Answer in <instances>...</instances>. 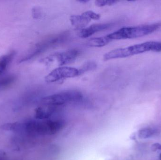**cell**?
I'll return each instance as SVG.
<instances>
[{
    "mask_svg": "<svg viewBox=\"0 0 161 160\" xmlns=\"http://www.w3.org/2000/svg\"><path fill=\"white\" fill-rule=\"evenodd\" d=\"M148 51L161 52V41H148L125 48L115 49L104 54L103 59L105 61H108L125 58Z\"/></svg>",
    "mask_w": 161,
    "mask_h": 160,
    "instance_id": "obj_1",
    "label": "cell"
},
{
    "mask_svg": "<svg viewBox=\"0 0 161 160\" xmlns=\"http://www.w3.org/2000/svg\"><path fill=\"white\" fill-rule=\"evenodd\" d=\"M160 27V23H152L133 27H123L107 36L111 41L137 38L152 34Z\"/></svg>",
    "mask_w": 161,
    "mask_h": 160,
    "instance_id": "obj_2",
    "label": "cell"
},
{
    "mask_svg": "<svg viewBox=\"0 0 161 160\" xmlns=\"http://www.w3.org/2000/svg\"><path fill=\"white\" fill-rule=\"evenodd\" d=\"M63 125L61 120L45 119L29 121L26 127L28 131L36 134L52 135L58 132Z\"/></svg>",
    "mask_w": 161,
    "mask_h": 160,
    "instance_id": "obj_3",
    "label": "cell"
},
{
    "mask_svg": "<svg viewBox=\"0 0 161 160\" xmlns=\"http://www.w3.org/2000/svg\"><path fill=\"white\" fill-rule=\"evenodd\" d=\"M82 98L81 93L77 90L64 91L45 97L43 104L58 107L66 103L80 101Z\"/></svg>",
    "mask_w": 161,
    "mask_h": 160,
    "instance_id": "obj_4",
    "label": "cell"
},
{
    "mask_svg": "<svg viewBox=\"0 0 161 160\" xmlns=\"http://www.w3.org/2000/svg\"><path fill=\"white\" fill-rule=\"evenodd\" d=\"M63 40H64L63 37L61 35H59L58 36L46 39L37 43L19 59V63H24L31 60L38 55L44 50L46 49L47 48L59 44L62 42Z\"/></svg>",
    "mask_w": 161,
    "mask_h": 160,
    "instance_id": "obj_5",
    "label": "cell"
},
{
    "mask_svg": "<svg viewBox=\"0 0 161 160\" xmlns=\"http://www.w3.org/2000/svg\"><path fill=\"white\" fill-rule=\"evenodd\" d=\"M79 76V70L75 68L61 66L55 69L45 77L47 83H54L63 79Z\"/></svg>",
    "mask_w": 161,
    "mask_h": 160,
    "instance_id": "obj_6",
    "label": "cell"
},
{
    "mask_svg": "<svg viewBox=\"0 0 161 160\" xmlns=\"http://www.w3.org/2000/svg\"><path fill=\"white\" fill-rule=\"evenodd\" d=\"M112 23H104L94 24L80 30L78 35L81 38H87L97 32L104 31L111 27Z\"/></svg>",
    "mask_w": 161,
    "mask_h": 160,
    "instance_id": "obj_7",
    "label": "cell"
},
{
    "mask_svg": "<svg viewBox=\"0 0 161 160\" xmlns=\"http://www.w3.org/2000/svg\"><path fill=\"white\" fill-rule=\"evenodd\" d=\"M80 54L79 50L74 49L58 54L57 58L59 65H64L73 63Z\"/></svg>",
    "mask_w": 161,
    "mask_h": 160,
    "instance_id": "obj_8",
    "label": "cell"
},
{
    "mask_svg": "<svg viewBox=\"0 0 161 160\" xmlns=\"http://www.w3.org/2000/svg\"><path fill=\"white\" fill-rule=\"evenodd\" d=\"M57 107L43 104V106L38 107L35 111V116L39 120L48 119L55 112Z\"/></svg>",
    "mask_w": 161,
    "mask_h": 160,
    "instance_id": "obj_9",
    "label": "cell"
},
{
    "mask_svg": "<svg viewBox=\"0 0 161 160\" xmlns=\"http://www.w3.org/2000/svg\"><path fill=\"white\" fill-rule=\"evenodd\" d=\"M92 20L87 16L85 12L81 15H73L70 18V21L73 26L78 29H84Z\"/></svg>",
    "mask_w": 161,
    "mask_h": 160,
    "instance_id": "obj_10",
    "label": "cell"
},
{
    "mask_svg": "<svg viewBox=\"0 0 161 160\" xmlns=\"http://www.w3.org/2000/svg\"><path fill=\"white\" fill-rule=\"evenodd\" d=\"M111 40L107 36L91 39L88 41V45L95 48H101L108 45Z\"/></svg>",
    "mask_w": 161,
    "mask_h": 160,
    "instance_id": "obj_11",
    "label": "cell"
},
{
    "mask_svg": "<svg viewBox=\"0 0 161 160\" xmlns=\"http://www.w3.org/2000/svg\"><path fill=\"white\" fill-rule=\"evenodd\" d=\"M15 55V52H11L0 57V71L3 73Z\"/></svg>",
    "mask_w": 161,
    "mask_h": 160,
    "instance_id": "obj_12",
    "label": "cell"
},
{
    "mask_svg": "<svg viewBox=\"0 0 161 160\" xmlns=\"http://www.w3.org/2000/svg\"><path fill=\"white\" fill-rule=\"evenodd\" d=\"M97 66V65L96 63L94 61H88L86 62L80 67L79 69H78L79 75H81L88 71L94 70L96 69Z\"/></svg>",
    "mask_w": 161,
    "mask_h": 160,
    "instance_id": "obj_13",
    "label": "cell"
},
{
    "mask_svg": "<svg viewBox=\"0 0 161 160\" xmlns=\"http://www.w3.org/2000/svg\"><path fill=\"white\" fill-rule=\"evenodd\" d=\"M154 131L150 128H146L141 130L139 132V137L141 139H146L150 138L154 134Z\"/></svg>",
    "mask_w": 161,
    "mask_h": 160,
    "instance_id": "obj_14",
    "label": "cell"
},
{
    "mask_svg": "<svg viewBox=\"0 0 161 160\" xmlns=\"http://www.w3.org/2000/svg\"><path fill=\"white\" fill-rule=\"evenodd\" d=\"M15 78L14 76H8L0 80V87H6L14 82Z\"/></svg>",
    "mask_w": 161,
    "mask_h": 160,
    "instance_id": "obj_15",
    "label": "cell"
},
{
    "mask_svg": "<svg viewBox=\"0 0 161 160\" xmlns=\"http://www.w3.org/2000/svg\"><path fill=\"white\" fill-rule=\"evenodd\" d=\"M117 1H104V0H97L95 2L97 6L101 7L105 6H112L115 4L117 3Z\"/></svg>",
    "mask_w": 161,
    "mask_h": 160,
    "instance_id": "obj_16",
    "label": "cell"
},
{
    "mask_svg": "<svg viewBox=\"0 0 161 160\" xmlns=\"http://www.w3.org/2000/svg\"><path fill=\"white\" fill-rule=\"evenodd\" d=\"M85 14L91 20H98L100 18V15L91 10L86 11Z\"/></svg>",
    "mask_w": 161,
    "mask_h": 160,
    "instance_id": "obj_17",
    "label": "cell"
},
{
    "mask_svg": "<svg viewBox=\"0 0 161 160\" xmlns=\"http://www.w3.org/2000/svg\"><path fill=\"white\" fill-rule=\"evenodd\" d=\"M151 150L153 152H156L158 150H161V144L158 143H156L152 145L151 146Z\"/></svg>",
    "mask_w": 161,
    "mask_h": 160,
    "instance_id": "obj_18",
    "label": "cell"
},
{
    "mask_svg": "<svg viewBox=\"0 0 161 160\" xmlns=\"http://www.w3.org/2000/svg\"><path fill=\"white\" fill-rule=\"evenodd\" d=\"M40 11L38 8H36V9H35V10L34 11V12H35L34 15L35 16V18H39V16H41L40 12Z\"/></svg>",
    "mask_w": 161,
    "mask_h": 160,
    "instance_id": "obj_19",
    "label": "cell"
},
{
    "mask_svg": "<svg viewBox=\"0 0 161 160\" xmlns=\"http://www.w3.org/2000/svg\"><path fill=\"white\" fill-rule=\"evenodd\" d=\"M80 3H87V2H89L88 1H79Z\"/></svg>",
    "mask_w": 161,
    "mask_h": 160,
    "instance_id": "obj_20",
    "label": "cell"
},
{
    "mask_svg": "<svg viewBox=\"0 0 161 160\" xmlns=\"http://www.w3.org/2000/svg\"><path fill=\"white\" fill-rule=\"evenodd\" d=\"M159 158L160 160H161V153L160 154V155Z\"/></svg>",
    "mask_w": 161,
    "mask_h": 160,
    "instance_id": "obj_21",
    "label": "cell"
},
{
    "mask_svg": "<svg viewBox=\"0 0 161 160\" xmlns=\"http://www.w3.org/2000/svg\"><path fill=\"white\" fill-rule=\"evenodd\" d=\"M3 72H2V71H0V75H1V74H3Z\"/></svg>",
    "mask_w": 161,
    "mask_h": 160,
    "instance_id": "obj_22",
    "label": "cell"
}]
</instances>
